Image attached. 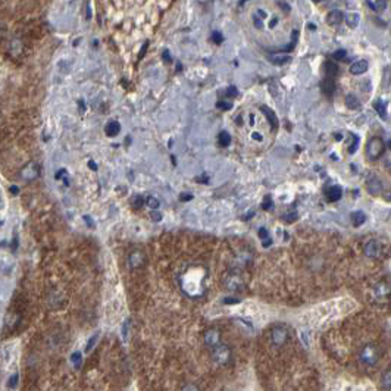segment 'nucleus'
<instances>
[{
    "label": "nucleus",
    "mask_w": 391,
    "mask_h": 391,
    "mask_svg": "<svg viewBox=\"0 0 391 391\" xmlns=\"http://www.w3.org/2000/svg\"><path fill=\"white\" fill-rule=\"evenodd\" d=\"M358 358H359V362H360L362 366H365V368H374L380 362L381 350L374 343H369V344H365L360 349Z\"/></svg>",
    "instance_id": "f257e3e1"
},
{
    "label": "nucleus",
    "mask_w": 391,
    "mask_h": 391,
    "mask_svg": "<svg viewBox=\"0 0 391 391\" xmlns=\"http://www.w3.org/2000/svg\"><path fill=\"white\" fill-rule=\"evenodd\" d=\"M209 353H210L212 360H213L216 365H219V366H225V365H228L229 360H231V356H232L229 347H228L225 343H219L218 346H215L213 349H210Z\"/></svg>",
    "instance_id": "f03ea898"
},
{
    "label": "nucleus",
    "mask_w": 391,
    "mask_h": 391,
    "mask_svg": "<svg viewBox=\"0 0 391 391\" xmlns=\"http://www.w3.org/2000/svg\"><path fill=\"white\" fill-rule=\"evenodd\" d=\"M383 153H384V141L380 137L371 138L368 146H366V158L374 162V161L380 159Z\"/></svg>",
    "instance_id": "7ed1b4c3"
},
{
    "label": "nucleus",
    "mask_w": 391,
    "mask_h": 391,
    "mask_svg": "<svg viewBox=\"0 0 391 391\" xmlns=\"http://www.w3.org/2000/svg\"><path fill=\"white\" fill-rule=\"evenodd\" d=\"M289 329L283 325H277L271 329V343L275 347H283L289 341Z\"/></svg>",
    "instance_id": "20e7f679"
},
{
    "label": "nucleus",
    "mask_w": 391,
    "mask_h": 391,
    "mask_svg": "<svg viewBox=\"0 0 391 391\" xmlns=\"http://www.w3.org/2000/svg\"><path fill=\"white\" fill-rule=\"evenodd\" d=\"M371 295H372L375 300H378V301H381V300H387V298L391 295V286L389 283H386V281H380V283H377V284L371 289Z\"/></svg>",
    "instance_id": "39448f33"
},
{
    "label": "nucleus",
    "mask_w": 391,
    "mask_h": 391,
    "mask_svg": "<svg viewBox=\"0 0 391 391\" xmlns=\"http://www.w3.org/2000/svg\"><path fill=\"white\" fill-rule=\"evenodd\" d=\"M224 284H225V289L229 292H240L244 287V281L241 280V277L238 274H234V272H231L225 277Z\"/></svg>",
    "instance_id": "423d86ee"
},
{
    "label": "nucleus",
    "mask_w": 391,
    "mask_h": 391,
    "mask_svg": "<svg viewBox=\"0 0 391 391\" xmlns=\"http://www.w3.org/2000/svg\"><path fill=\"white\" fill-rule=\"evenodd\" d=\"M203 341H204V344H206V347L209 350L213 349L215 346H218L219 343H222L219 329L218 328H209V329H206L204 331V335H203Z\"/></svg>",
    "instance_id": "0eeeda50"
},
{
    "label": "nucleus",
    "mask_w": 391,
    "mask_h": 391,
    "mask_svg": "<svg viewBox=\"0 0 391 391\" xmlns=\"http://www.w3.org/2000/svg\"><path fill=\"white\" fill-rule=\"evenodd\" d=\"M363 253H365L366 258L377 259V258H380L381 253H383V246H381L380 241H377V240H371V241H368V243L365 244V247H363Z\"/></svg>",
    "instance_id": "6e6552de"
},
{
    "label": "nucleus",
    "mask_w": 391,
    "mask_h": 391,
    "mask_svg": "<svg viewBox=\"0 0 391 391\" xmlns=\"http://www.w3.org/2000/svg\"><path fill=\"white\" fill-rule=\"evenodd\" d=\"M144 263H146V258H144V253L143 252H140V250H134V252H131L130 253V256H128V266H130V269H140V268H143L144 266Z\"/></svg>",
    "instance_id": "1a4fd4ad"
},
{
    "label": "nucleus",
    "mask_w": 391,
    "mask_h": 391,
    "mask_svg": "<svg viewBox=\"0 0 391 391\" xmlns=\"http://www.w3.org/2000/svg\"><path fill=\"white\" fill-rule=\"evenodd\" d=\"M366 189L372 196H378L383 193V183L377 177H371L366 181Z\"/></svg>",
    "instance_id": "9d476101"
},
{
    "label": "nucleus",
    "mask_w": 391,
    "mask_h": 391,
    "mask_svg": "<svg viewBox=\"0 0 391 391\" xmlns=\"http://www.w3.org/2000/svg\"><path fill=\"white\" fill-rule=\"evenodd\" d=\"M368 71V62L366 61H358L355 64H352L350 66V72L353 75H362Z\"/></svg>",
    "instance_id": "9b49d317"
},
{
    "label": "nucleus",
    "mask_w": 391,
    "mask_h": 391,
    "mask_svg": "<svg viewBox=\"0 0 391 391\" xmlns=\"http://www.w3.org/2000/svg\"><path fill=\"white\" fill-rule=\"evenodd\" d=\"M261 110L265 113V116L268 118V121H269V124H271V127H272V130H277L278 128V119H277V116H275V113H274V110L272 109H269L268 106H261Z\"/></svg>",
    "instance_id": "f8f14e48"
},
{
    "label": "nucleus",
    "mask_w": 391,
    "mask_h": 391,
    "mask_svg": "<svg viewBox=\"0 0 391 391\" xmlns=\"http://www.w3.org/2000/svg\"><path fill=\"white\" fill-rule=\"evenodd\" d=\"M343 18H344V15H343L341 10H331V12L326 15V22H328L329 25H338V24L343 21Z\"/></svg>",
    "instance_id": "ddd939ff"
},
{
    "label": "nucleus",
    "mask_w": 391,
    "mask_h": 391,
    "mask_svg": "<svg viewBox=\"0 0 391 391\" xmlns=\"http://www.w3.org/2000/svg\"><path fill=\"white\" fill-rule=\"evenodd\" d=\"M341 196H343V190L338 186H332L326 190V198L329 201H338L341 198Z\"/></svg>",
    "instance_id": "4468645a"
},
{
    "label": "nucleus",
    "mask_w": 391,
    "mask_h": 391,
    "mask_svg": "<svg viewBox=\"0 0 391 391\" xmlns=\"http://www.w3.org/2000/svg\"><path fill=\"white\" fill-rule=\"evenodd\" d=\"M321 89H322V92L325 93V95H328V96H331L332 93H334V90H335V83H334V78H331V77H326L322 83H321Z\"/></svg>",
    "instance_id": "2eb2a0df"
},
{
    "label": "nucleus",
    "mask_w": 391,
    "mask_h": 391,
    "mask_svg": "<svg viewBox=\"0 0 391 391\" xmlns=\"http://www.w3.org/2000/svg\"><path fill=\"white\" fill-rule=\"evenodd\" d=\"M374 109L377 110L378 116H380L383 121H386V119H387V104H386V101H384V100H381V98L375 100V103H374Z\"/></svg>",
    "instance_id": "dca6fc26"
},
{
    "label": "nucleus",
    "mask_w": 391,
    "mask_h": 391,
    "mask_svg": "<svg viewBox=\"0 0 391 391\" xmlns=\"http://www.w3.org/2000/svg\"><path fill=\"white\" fill-rule=\"evenodd\" d=\"M37 175H38V168H37L34 163L28 165V166H27V168L22 171V178H24V180H27V181H31V180H34Z\"/></svg>",
    "instance_id": "f3484780"
},
{
    "label": "nucleus",
    "mask_w": 391,
    "mask_h": 391,
    "mask_svg": "<svg viewBox=\"0 0 391 391\" xmlns=\"http://www.w3.org/2000/svg\"><path fill=\"white\" fill-rule=\"evenodd\" d=\"M381 387L386 391H391V366L381 374Z\"/></svg>",
    "instance_id": "a211bd4d"
},
{
    "label": "nucleus",
    "mask_w": 391,
    "mask_h": 391,
    "mask_svg": "<svg viewBox=\"0 0 391 391\" xmlns=\"http://www.w3.org/2000/svg\"><path fill=\"white\" fill-rule=\"evenodd\" d=\"M119 131H121V125H119V122H116V121H110V122L106 125V134H107L109 137H115V135H118Z\"/></svg>",
    "instance_id": "6ab92c4d"
},
{
    "label": "nucleus",
    "mask_w": 391,
    "mask_h": 391,
    "mask_svg": "<svg viewBox=\"0 0 391 391\" xmlns=\"http://www.w3.org/2000/svg\"><path fill=\"white\" fill-rule=\"evenodd\" d=\"M365 221H366V215L362 210H358V212L352 213V222H353L355 227H360Z\"/></svg>",
    "instance_id": "aec40b11"
},
{
    "label": "nucleus",
    "mask_w": 391,
    "mask_h": 391,
    "mask_svg": "<svg viewBox=\"0 0 391 391\" xmlns=\"http://www.w3.org/2000/svg\"><path fill=\"white\" fill-rule=\"evenodd\" d=\"M346 22H347V25H349L350 28H356V27L359 25V22H360V16H359V13H350V15H347V16H346Z\"/></svg>",
    "instance_id": "412c9836"
},
{
    "label": "nucleus",
    "mask_w": 391,
    "mask_h": 391,
    "mask_svg": "<svg viewBox=\"0 0 391 391\" xmlns=\"http://www.w3.org/2000/svg\"><path fill=\"white\" fill-rule=\"evenodd\" d=\"M346 104H347L349 109H353V110L360 107V101L358 100V98H356L355 95H349V96L346 98Z\"/></svg>",
    "instance_id": "4be33fe9"
},
{
    "label": "nucleus",
    "mask_w": 391,
    "mask_h": 391,
    "mask_svg": "<svg viewBox=\"0 0 391 391\" xmlns=\"http://www.w3.org/2000/svg\"><path fill=\"white\" fill-rule=\"evenodd\" d=\"M290 56L289 55H277V56H271V62L274 65H284L287 62H290Z\"/></svg>",
    "instance_id": "5701e85b"
},
{
    "label": "nucleus",
    "mask_w": 391,
    "mask_h": 391,
    "mask_svg": "<svg viewBox=\"0 0 391 391\" xmlns=\"http://www.w3.org/2000/svg\"><path fill=\"white\" fill-rule=\"evenodd\" d=\"M325 71H326V75L334 78L337 74H338V66L334 64V62H326L325 64Z\"/></svg>",
    "instance_id": "b1692460"
},
{
    "label": "nucleus",
    "mask_w": 391,
    "mask_h": 391,
    "mask_svg": "<svg viewBox=\"0 0 391 391\" xmlns=\"http://www.w3.org/2000/svg\"><path fill=\"white\" fill-rule=\"evenodd\" d=\"M219 144L222 147H227V146L231 144V135L227 131H221V134H219Z\"/></svg>",
    "instance_id": "393cba45"
},
{
    "label": "nucleus",
    "mask_w": 391,
    "mask_h": 391,
    "mask_svg": "<svg viewBox=\"0 0 391 391\" xmlns=\"http://www.w3.org/2000/svg\"><path fill=\"white\" fill-rule=\"evenodd\" d=\"M71 362L74 363L75 368H80L81 363H83V356H81V353H74V355L71 356Z\"/></svg>",
    "instance_id": "a878e982"
},
{
    "label": "nucleus",
    "mask_w": 391,
    "mask_h": 391,
    "mask_svg": "<svg viewBox=\"0 0 391 391\" xmlns=\"http://www.w3.org/2000/svg\"><path fill=\"white\" fill-rule=\"evenodd\" d=\"M212 41H213L215 44H221V43L224 41V37H222V34H221V33H218V31H213V33H212Z\"/></svg>",
    "instance_id": "bb28decb"
},
{
    "label": "nucleus",
    "mask_w": 391,
    "mask_h": 391,
    "mask_svg": "<svg viewBox=\"0 0 391 391\" xmlns=\"http://www.w3.org/2000/svg\"><path fill=\"white\" fill-rule=\"evenodd\" d=\"M146 203H147V206H149L150 209H158V207H159V200L155 198V197H149V198L146 200Z\"/></svg>",
    "instance_id": "cd10ccee"
},
{
    "label": "nucleus",
    "mask_w": 391,
    "mask_h": 391,
    "mask_svg": "<svg viewBox=\"0 0 391 391\" xmlns=\"http://www.w3.org/2000/svg\"><path fill=\"white\" fill-rule=\"evenodd\" d=\"M386 7H387V0H377L375 1V10L383 12V10H386Z\"/></svg>",
    "instance_id": "c85d7f7f"
},
{
    "label": "nucleus",
    "mask_w": 391,
    "mask_h": 391,
    "mask_svg": "<svg viewBox=\"0 0 391 391\" xmlns=\"http://www.w3.org/2000/svg\"><path fill=\"white\" fill-rule=\"evenodd\" d=\"M346 50H343V49H340V50H337V52H334V55H332V58L335 59V61H343L344 58H346Z\"/></svg>",
    "instance_id": "c756f323"
},
{
    "label": "nucleus",
    "mask_w": 391,
    "mask_h": 391,
    "mask_svg": "<svg viewBox=\"0 0 391 391\" xmlns=\"http://www.w3.org/2000/svg\"><path fill=\"white\" fill-rule=\"evenodd\" d=\"M358 147H359V137L358 135H355V140H353V144L349 147V153L350 155H353L356 150H358Z\"/></svg>",
    "instance_id": "7c9ffc66"
},
{
    "label": "nucleus",
    "mask_w": 391,
    "mask_h": 391,
    "mask_svg": "<svg viewBox=\"0 0 391 391\" xmlns=\"http://www.w3.org/2000/svg\"><path fill=\"white\" fill-rule=\"evenodd\" d=\"M143 203H144V200H143V197H141V196H135V197L132 198V206H134L135 209L141 207V206H143Z\"/></svg>",
    "instance_id": "2f4dec72"
},
{
    "label": "nucleus",
    "mask_w": 391,
    "mask_h": 391,
    "mask_svg": "<svg viewBox=\"0 0 391 391\" xmlns=\"http://www.w3.org/2000/svg\"><path fill=\"white\" fill-rule=\"evenodd\" d=\"M181 391H200V389H198L196 384H193V383H189V384H186V386L181 389Z\"/></svg>",
    "instance_id": "473e14b6"
},
{
    "label": "nucleus",
    "mask_w": 391,
    "mask_h": 391,
    "mask_svg": "<svg viewBox=\"0 0 391 391\" xmlns=\"http://www.w3.org/2000/svg\"><path fill=\"white\" fill-rule=\"evenodd\" d=\"M218 109H222V110H229L231 109V103L228 101H218Z\"/></svg>",
    "instance_id": "72a5a7b5"
},
{
    "label": "nucleus",
    "mask_w": 391,
    "mask_h": 391,
    "mask_svg": "<svg viewBox=\"0 0 391 391\" xmlns=\"http://www.w3.org/2000/svg\"><path fill=\"white\" fill-rule=\"evenodd\" d=\"M147 47H149V41H144V44L141 46V50H140V53H138V59H143V58H144V55H146V52H147Z\"/></svg>",
    "instance_id": "f704fd0d"
},
{
    "label": "nucleus",
    "mask_w": 391,
    "mask_h": 391,
    "mask_svg": "<svg viewBox=\"0 0 391 391\" xmlns=\"http://www.w3.org/2000/svg\"><path fill=\"white\" fill-rule=\"evenodd\" d=\"M262 207H263L265 210H268V209L272 207V200H271V197H265V201H263Z\"/></svg>",
    "instance_id": "c9c22d12"
},
{
    "label": "nucleus",
    "mask_w": 391,
    "mask_h": 391,
    "mask_svg": "<svg viewBox=\"0 0 391 391\" xmlns=\"http://www.w3.org/2000/svg\"><path fill=\"white\" fill-rule=\"evenodd\" d=\"M259 237L265 241V240L269 238V234H268V231H266L265 228H261V229H259Z\"/></svg>",
    "instance_id": "e433bc0d"
},
{
    "label": "nucleus",
    "mask_w": 391,
    "mask_h": 391,
    "mask_svg": "<svg viewBox=\"0 0 391 391\" xmlns=\"http://www.w3.org/2000/svg\"><path fill=\"white\" fill-rule=\"evenodd\" d=\"M227 96H229V98H234V96H237V89L235 87H228L227 89Z\"/></svg>",
    "instance_id": "4c0bfd02"
},
{
    "label": "nucleus",
    "mask_w": 391,
    "mask_h": 391,
    "mask_svg": "<svg viewBox=\"0 0 391 391\" xmlns=\"http://www.w3.org/2000/svg\"><path fill=\"white\" fill-rule=\"evenodd\" d=\"M16 384H18V375H13L12 378H9V387L10 389H15Z\"/></svg>",
    "instance_id": "58836bf2"
},
{
    "label": "nucleus",
    "mask_w": 391,
    "mask_h": 391,
    "mask_svg": "<svg viewBox=\"0 0 391 391\" xmlns=\"http://www.w3.org/2000/svg\"><path fill=\"white\" fill-rule=\"evenodd\" d=\"M162 56H163V59H165V62H166V64H171V62H172V59H171V55H169V50H168V49H165V50H163V55H162Z\"/></svg>",
    "instance_id": "ea45409f"
},
{
    "label": "nucleus",
    "mask_w": 391,
    "mask_h": 391,
    "mask_svg": "<svg viewBox=\"0 0 391 391\" xmlns=\"http://www.w3.org/2000/svg\"><path fill=\"white\" fill-rule=\"evenodd\" d=\"M180 198H181L183 201H187V200H192V198H193V196H192V195H181V196H180Z\"/></svg>",
    "instance_id": "a19ab883"
},
{
    "label": "nucleus",
    "mask_w": 391,
    "mask_h": 391,
    "mask_svg": "<svg viewBox=\"0 0 391 391\" xmlns=\"http://www.w3.org/2000/svg\"><path fill=\"white\" fill-rule=\"evenodd\" d=\"M280 6H281L283 9H286V12H290V6H289L287 3H284V1H280Z\"/></svg>",
    "instance_id": "79ce46f5"
},
{
    "label": "nucleus",
    "mask_w": 391,
    "mask_h": 391,
    "mask_svg": "<svg viewBox=\"0 0 391 391\" xmlns=\"http://www.w3.org/2000/svg\"><path fill=\"white\" fill-rule=\"evenodd\" d=\"M89 166H90V169H93V171H96V169H98V165H96L93 161H90V162H89Z\"/></svg>",
    "instance_id": "37998d69"
},
{
    "label": "nucleus",
    "mask_w": 391,
    "mask_h": 391,
    "mask_svg": "<svg viewBox=\"0 0 391 391\" xmlns=\"http://www.w3.org/2000/svg\"><path fill=\"white\" fill-rule=\"evenodd\" d=\"M64 174H65V169H61L59 172H56V180L62 178V177H64Z\"/></svg>",
    "instance_id": "c03bdc74"
},
{
    "label": "nucleus",
    "mask_w": 391,
    "mask_h": 391,
    "mask_svg": "<svg viewBox=\"0 0 391 391\" xmlns=\"http://www.w3.org/2000/svg\"><path fill=\"white\" fill-rule=\"evenodd\" d=\"M152 216H153V219H155V221H159V219H161V213H158V212H153V213H152Z\"/></svg>",
    "instance_id": "a18cd8bd"
},
{
    "label": "nucleus",
    "mask_w": 391,
    "mask_h": 391,
    "mask_svg": "<svg viewBox=\"0 0 391 391\" xmlns=\"http://www.w3.org/2000/svg\"><path fill=\"white\" fill-rule=\"evenodd\" d=\"M87 19H92V7L87 6Z\"/></svg>",
    "instance_id": "49530a36"
},
{
    "label": "nucleus",
    "mask_w": 391,
    "mask_h": 391,
    "mask_svg": "<svg viewBox=\"0 0 391 391\" xmlns=\"http://www.w3.org/2000/svg\"><path fill=\"white\" fill-rule=\"evenodd\" d=\"M277 22H278V19H277V18H274V19L271 21V24H269V27H271V28H274V27L277 25Z\"/></svg>",
    "instance_id": "de8ad7c7"
},
{
    "label": "nucleus",
    "mask_w": 391,
    "mask_h": 391,
    "mask_svg": "<svg viewBox=\"0 0 391 391\" xmlns=\"http://www.w3.org/2000/svg\"><path fill=\"white\" fill-rule=\"evenodd\" d=\"M253 138H255V140H258V141H261V140H262V135H261V134H256V132H255V134H253Z\"/></svg>",
    "instance_id": "09e8293b"
},
{
    "label": "nucleus",
    "mask_w": 391,
    "mask_h": 391,
    "mask_svg": "<svg viewBox=\"0 0 391 391\" xmlns=\"http://www.w3.org/2000/svg\"><path fill=\"white\" fill-rule=\"evenodd\" d=\"M255 25H256L258 28H262V21H261V19H256V22H255Z\"/></svg>",
    "instance_id": "8fccbe9b"
},
{
    "label": "nucleus",
    "mask_w": 391,
    "mask_h": 391,
    "mask_svg": "<svg viewBox=\"0 0 391 391\" xmlns=\"http://www.w3.org/2000/svg\"><path fill=\"white\" fill-rule=\"evenodd\" d=\"M258 13L261 15V18H265V16H266V13H265V12H263L262 9H259V10H258Z\"/></svg>",
    "instance_id": "3c124183"
},
{
    "label": "nucleus",
    "mask_w": 391,
    "mask_h": 391,
    "mask_svg": "<svg viewBox=\"0 0 391 391\" xmlns=\"http://www.w3.org/2000/svg\"><path fill=\"white\" fill-rule=\"evenodd\" d=\"M10 190H12V193H13V195H18V187H15V186H13V187H10Z\"/></svg>",
    "instance_id": "603ef678"
},
{
    "label": "nucleus",
    "mask_w": 391,
    "mask_h": 391,
    "mask_svg": "<svg viewBox=\"0 0 391 391\" xmlns=\"http://www.w3.org/2000/svg\"><path fill=\"white\" fill-rule=\"evenodd\" d=\"M335 138H337V140L340 141V140H341V135H340V134H335Z\"/></svg>",
    "instance_id": "864d4df0"
},
{
    "label": "nucleus",
    "mask_w": 391,
    "mask_h": 391,
    "mask_svg": "<svg viewBox=\"0 0 391 391\" xmlns=\"http://www.w3.org/2000/svg\"><path fill=\"white\" fill-rule=\"evenodd\" d=\"M387 146H389V149L391 150V140H389V143H387Z\"/></svg>",
    "instance_id": "5fc2aeb1"
},
{
    "label": "nucleus",
    "mask_w": 391,
    "mask_h": 391,
    "mask_svg": "<svg viewBox=\"0 0 391 391\" xmlns=\"http://www.w3.org/2000/svg\"><path fill=\"white\" fill-rule=\"evenodd\" d=\"M313 1H322V0H313Z\"/></svg>",
    "instance_id": "6e6d98bb"
}]
</instances>
